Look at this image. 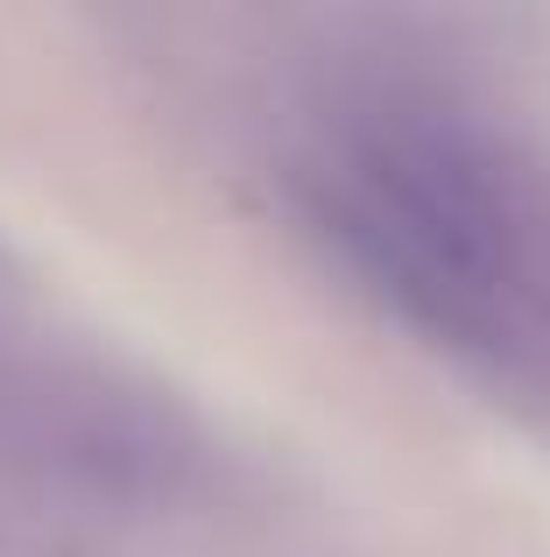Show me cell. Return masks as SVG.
Here are the masks:
<instances>
[{
  "mask_svg": "<svg viewBox=\"0 0 550 557\" xmlns=\"http://www.w3.org/2000/svg\"><path fill=\"white\" fill-rule=\"evenodd\" d=\"M353 255L445 332H509L523 297V219L466 135L388 121L360 135L332 184Z\"/></svg>",
  "mask_w": 550,
  "mask_h": 557,
  "instance_id": "cell-1",
  "label": "cell"
}]
</instances>
